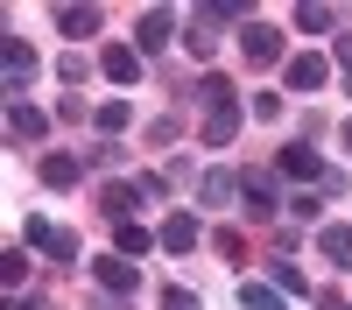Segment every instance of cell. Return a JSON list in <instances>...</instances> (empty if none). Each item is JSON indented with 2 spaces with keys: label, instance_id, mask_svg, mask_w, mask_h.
Returning <instances> with one entry per match:
<instances>
[{
  "label": "cell",
  "instance_id": "1",
  "mask_svg": "<svg viewBox=\"0 0 352 310\" xmlns=\"http://www.w3.org/2000/svg\"><path fill=\"white\" fill-rule=\"evenodd\" d=\"M275 169H282L289 184H324V177H331V169L317 162V148H310V141H289V148L275 155Z\"/></svg>",
  "mask_w": 352,
  "mask_h": 310
},
{
  "label": "cell",
  "instance_id": "2",
  "mask_svg": "<svg viewBox=\"0 0 352 310\" xmlns=\"http://www.w3.org/2000/svg\"><path fill=\"white\" fill-rule=\"evenodd\" d=\"M21 240L36 247V254H50V261H71V254H78V240L64 233V225H50V219H28V225H21Z\"/></svg>",
  "mask_w": 352,
  "mask_h": 310
},
{
  "label": "cell",
  "instance_id": "3",
  "mask_svg": "<svg viewBox=\"0 0 352 310\" xmlns=\"http://www.w3.org/2000/svg\"><path fill=\"white\" fill-rule=\"evenodd\" d=\"M240 49H247V64H275V56H282V28L247 21V28H240Z\"/></svg>",
  "mask_w": 352,
  "mask_h": 310
},
{
  "label": "cell",
  "instance_id": "4",
  "mask_svg": "<svg viewBox=\"0 0 352 310\" xmlns=\"http://www.w3.org/2000/svg\"><path fill=\"white\" fill-rule=\"evenodd\" d=\"M240 197H247L254 219H275V169H247V177H240Z\"/></svg>",
  "mask_w": 352,
  "mask_h": 310
},
{
  "label": "cell",
  "instance_id": "5",
  "mask_svg": "<svg viewBox=\"0 0 352 310\" xmlns=\"http://www.w3.org/2000/svg\"><path fill=\"white\" fill-rule=\"evenodd\" d=\"M8 134H14V141H43V134H50V113L28 106V99H14V106H8Z\"/></svg>",
  "mask_w": 352,
  "mask_h": 310
},
{
  "label": "cell",
  "instance_id": "6",
  "mask_svg": "<svg viewBox=\"0 0 352 310\" xmlns=\"http://www.w3.org/2000/svg\"><path fill=\"white\" fill-rule=\"evenodd\" d=\"M155 240H162L169 254H190V247H197V212H169V219H162V233H155Z\"/></svg>",
  "mask_w": 352,
  "mask_h": 310
},
{
  "label": "cell",
  "instance_id": "7",
  "mask_svg": "<svg viewBox=\"0 0 352 310\" xmlns=\"http://www.w3.org/2000/svg\"><path fill=\"white\" fill-rule=\"evenodd\" d=\"M92 275L106 282V296H134V282H141V275H134V261H113V254H99Z\"/></svg>",
  "mask_w": 352,
  "mask_h": 310
},
{
  "label": "cell",
  "instance_id": "8",
  "mask_svg": "<svg viewBox=\"0 0 352 310\" xmlns=\"http://www.w3.org/2000/svg\"><path fill=\"white\" fill-rule=\"evenodd\" d=\"M99 8H64V14H56V36H64V43H85V36H99Z\"/></svg>",
  "mask_w": 352,
  "mask_h": 310
},
{
  "label": "cell",
  "instance_id": "9",
  "mask_svg": "<svg viewBox=\"0 0 352 310\" xmlns=\"http://www.w3.org/2000/svg\"><path fill=\"white\" fill-rule=\"evenodd\" d=\"M99 71H106L113 85H134V78H141V49H127V43H113V49L99 56Z\"/></svg>",
  "mask_w": 352,
  "mask_h": 310
},
{
  "label": "cell",
  "instance_id": "10",
  "mask_svg": "<svg viewBox=\"0 0 352 310\" xmlns=\"http://www.w3.org/2000/svg\"><path fill=\"white\" fill-rule=\"evenodd\" d=\"M324 78H331L324 56H289V92H317Z\"/></svg>",
  "mask_w": 352,
  "mask_h": 310
},
{
  "label": "cell",
  "instance_id": "11",
  "mask_svg": "<svg viewBox=\"0 0 352 310\" xmlns=\"http://www.w3.org/2000/svg\"><path fill=\"white\" fill-rule=\"evenodd\" d=\"M36 177H43L50 190H71V184L85 177V162H78V155H43V169H36Z\"/></svg>",
  "mask_w": 352,
  "mask_h": 310
},
{
  "label": "cell",
  "instance_id": "12",
  "mask_svg": "<svg viewBox=\"0 0 352 310\" xmlns=\"http://www.w3.org/2000/svg\"><path fill=\"white\" fill-rule=\"evenodd\" d=\"M169 36H176V14H162V8H155V14H141V28H134V49H162Z\"/></svg>",
  "mask_w": 352,
  "mask_h": 310
},
{
  "label": "cell",
  "instance_id": "13",
  "mask_svg": "<svg viewBox=\"0 0 352 310\" xmlns=\"http://www.w3.org/2000/svg\"><path fill=\"white\" fill-rule=\"evenodd\" d=\"M197 197H204V205H232V197H240V177H232V169H204Z\"/></svg>",
  "mask_w": 352,
  "mask_h": 310
},
{
  "label": "cell",
  "instance_id": "14",
  "mask_svg": "<svg viewBox=\"0 0 352 310\" xmlns=\"http://www.w3.org/2000/svg\"><path fill=\"white\" fill-rule=\"evenodd\" d=\"M113 247H120V261H134V254L155 247V233H148V225H134V219H120V225H113Z\"/></svg>",
  "mask_w": 352,
  "mask_h": 310
},
{
  "label": "cell",
  "instance_id": "15",
  "mask_svg": "<svg viewBox=\"0 0 352 310\" xmlns=\"http://www.w3.org/2000/svg\"><path fill=\"white\" fill-rule=\"evenodd\" d=\"M141 197H148L141 184H106V190H99V205H106V219H127V212L141 205Z\"/></svg>",
  "mask_w": 352,
  "mask_h": 310
},
{
  "label": "cell",
  "instance_id": "16",
  "mask_svg": "<svg viewBox=\"0 0 352 310\" xmlns=\"http://www.w3.org/2000/svg\"><path fill=\"white\" fill-rule=\"evenodd\" d=\"M317 247H324L331 268H352V225H324V233H317Z\"/></svg>",
  "mask_w": 352,
  "mask_h": 310
},
{
  "label": "cell",
  "instance_id": "17",
  "mask_svg": "<svg viewBox=\"0 0 352 310\" xmlns=\"http://www.w3.org/2000/svg\"><path fill=\"white\" fill-rule=\"evenodd\" d=\"M232 134H240V106H219L212 120H204V148H226Z\"/></svg>",
  "mask_w": 352,
  "mask_h": 310
},
{
  "label": "cell",
  "instance_id": "18",
  "mask_svg": "<svg viewBox=\"0 0 352 310\" xmlns=\"http://www.w3.org/2000/svg\"><path fill=\"white\" fill-rule=\"evenodd\" d=\"M28 78H36V49H28V43H8V85L21 92Z\"/></svg>",
  "mask_w": 352,
  "mask_h": 310
},
{
  "label": "cell",
  "instance_id": "19",
  "mask_svg": "<svg viewBox=\"0 0 352 310\" xmlns=\"http://www.w3.org/2000/svg\"><path fill=\"white\" fill-rule=\"evenodd\" d=\"M184 43H190L197 56H212V49H219V21H212V14H197V21L184 28Z\"/></svg>",
  "mask_w": 352,
  "mask_h": 310
},
{
  "label": "cell",
  "instance_id": "20",
  "mask_svg": "<svg viewBox=\"0 0 352 310\" xmlns=\"http://www.w3.org/2000/svg\"><path fill=\"white\" fill-rule=\"evenodd\" d=\"M240 303H247V310H289V303L268 289V282H240Z\"/></svg>",
  "mask_w": 352,
  "mask_h": 310
},
{
  "label": "cell",
  "instance_id": "21",
  "mask_svg": "<svg viewBox=\"0 0 352 310\" xmlns=\"http://www.w3.org/2000/svg\"><path fill=\"white\" fill-rule=\"evenodd\" d=\"M92 127H99V134H120V127H127V99H106V106L92 113Z\"/></svg>",
  "mask_w": 352,
  "mask_h": 310
},
{
  "label": "cell",
  "instance_id": "22",
  "mask_svg": "<svg viewBox=\"0 0 352 310\" xmlns=\"http://www.w3.org/2000/svg\"><path fill=\"white\" fill-rule=\"evenodd\" d=\"M331 21H338V14H331V8H317V0H310V8H296V28H303V36H324Z\"/></svg>",
  "mask_w": 352,
  "mask_h": 310
},
{
  "label": "cell",
  "instance_id": "23",
  "mask_svg": "<svg viewBox=\"0 0 352 310\" xmlns=\"http://www.w3.org/2000/svg\"><path fill=\"white\" fill-rule=\"evenodd\" d=\"M197 92H204V106H212V113H219V106H232V85H226V78H204Z\"/></svg>",
  "mask_w": 352,
  "mask_h": 310
},
{
  "label": "cell",
  "instance_id": "24",
  "mask_svg": "<svg viewBox=\"0 0 352 310\" xmlns=\"http://www.w3.org/2000/svg\"><path fill=\"white\" fill-rule=\"evenodd\" d=\"M275 282H282L289 296H303V289H310V282H303V268H289V261H275Z\"/></svg>",
  "mask_w": 352,
  "mask_h": 310
},
{
  "label": "cell",
  "instance_id": "25",
  "mask_svg": "<svg viewBox=\"0 0 352 310\" xmlns=\"http://www.w3.org/2000/svg\"><path fill=\"white\" fill-rule=\"evenodd\" d=\"M212 247H219V254H226V261H247V240H240V233H219V240H212Z\"/></svg>",
  "mask_w": 352,
  "mask_h": 310
},
{
  "label": "cell",
  "instance_id": "26",
  "mask_svg": "<svg viewBox=\"0 0 352 310\" xmlns=\"http://www.w3.org/2000/svg\"><path fill=\"white\" fill-rule=\"evenodd\" d=\"M21 275H28V254L14 247V254H8V261H0V282H21Z\"/></svg>",
  "mask_w": 352,
  "mask_h": 310
},
{
  "label": "cell",
  "instance_id": "27",
  "mask_svg": "<svg viewBox=\"0 0 352 310\" xmlns=\"http://www.w3.org/2000/svg\"><path fill=\"white\" fill-rule=\"evenodd\" d=\"M162 310H204V303H197L190 289H162Z\"/></svg>",
  "mask_w": 352,
  "mask_h": 310
},
{
  "label": "cell",
  "instance_id": "28",
  "mask_svg": "<svg viewBox=\"0 0 352 310\" xmlns=\"http://www.w3.org/2000/svg\"><path fill=\"white\" fill-rule=\"evenodd\" d=\"M338 64H345V78H352V28L338 36Z\"/></svg>",
  "mask_w": 352,
  "mask_h": 310
},
{
  "label": "cell",
  "instance_id": "29",
  "mask_svg": "<svg viewBox=\"0 0 352 310\" xmlns=\"http://www.w3.org/2000/svg\"><path fill=\"white\" fill-rule=\"evenodd\" d=\"M8 310H43V296H14V303H8Z\"/></svg>",
  "mask_w": 352,
  "mask_h": 310
},
{
  "label": "cell",
  "instance_id": "30",
  "mask_svg": "<svg viewBox=\"0 0 352 310\" xmlns=\"http://www.w3.org/2000/svg\"><path fill=\"white\" fill-rule=\"evenodd\" d=\"M345 148H352V120H345Z\"/></svg>",
  "mask_w": 352,
  "mask_h": 310
},
{
  "label": "cell",
  "instance_id": "31",
  "mask_svg": "<svg viewBox=\"0 0 352 310\" xmlns=\"http://www.w3.org/2000/svg\"><path fill=\"white\" fill-rule=\"evenodd\" d=\"M345 85H352V78H345Z\"/></svg>",
  "mask_w": 352,
  "mask_h": 310
}]
</instances>
